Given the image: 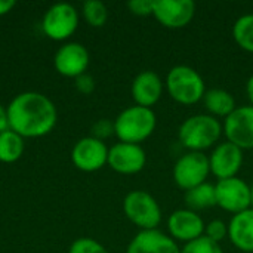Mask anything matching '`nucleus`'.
I'll list each match as a JSON object with an SVG mask.
<instances>
[{"label": "nucleus", "instance_id": "nucleus-1", "mask_svg": "<svg viewBox=\"0 0 253 253\" xmlns=\"http://www.w3.org/2000/svg\"><path fill=\"white\" fill-rule=\"evenodd\" d=\"M9 129L22 138H39L47 135L58 122L55 104L40 92H22L9 105Z\"/></svg>", "mask_w": 253, "mask_h": 253}, {"label": "nucleus", "instance_id": "nucleus-2", "mask_svg": "<svg viewBox=\"0 0 253 253\" xmlns=\"http://www.w3.org/2000/svg\"><path fill=\"white\" fill-rule=\"evenodd\" d=\"M222 125L211 114H196L182 122L178 130L179 142L190 151H205L222 135Z\"/></svg>", "mask_w": 253, "mask_h": 253}, {"label": "nucleus", "instance_id": "nucleus-3", "mask_svg": "<svg viewBox=\"0 0 253 253\" xmlns=\"http://www.w3.org/2000/svg\"><path fill=\"white\" fill-rule=\"evenodd\" d=\"M157 126L156 113L151 108L133 105L123 110L114 120V133L120 142L138 144L151 136Z\"/></svg>", "mask_w": 253, "mask_h": 253}, {"label": "nucleus", "instance_id": "nucleus-4", "mask_svg": "<svg viewBox=\"0 0 253 253\" xmlns=\"http://www.w3.org/2000/svg\"><path fill=\"white\" fill-rule=\"evenodd\" d=\"M166 89L176 102L193 105L203 99L206 93V83L193 67L175 65L166 76Z\"/></svg>", "mask_w": 253, "mask_h": 253}, {"label": "nucleus", "instance_id": "nucleus-5", "mask_svg": "<svg viewBox=\"0 0 253 253\" xmlns=\"http://www.w3.org/2000/svg\"><path fill=\"white\" fill-rule=\"evenodd\" d=\"M123 212L133 225L141 228V231L157 230L162 221V209L157 200L144 190H133L126 194Z\"/></svg>", "mask_w": 253, "mask_h": 253}, {"label": "nucleus", "instance_id": "nucleus-6", "mask_svg": "<svg viewBox=\"0 0 253 253\" xmlns=\"http://www.w3.org/2000/svg\"><path fill=\"white\" fill-rule=\"evenodd\" d=\"M209 172V157L202 151H188L176 160L173 166V179L181 190L188 191L205 184Z\"/></svg>", "mask_w": 253, "mask_h": 253}, {"label": "nucleus", "instance_id": "nucleus-7", "mask_svg": "<svg viewBox=\"0 0 253 253\" xmlns=\"http://www.w3.org/2000/svg\"><path fill=\"white\" fill-rule=\"evenodd\" d=\"M79 25V12L77 9L70 3H55L52 4L43 19H42V28L43 33L56 42L68 39Z\"/></svg>", "mask_w": 253, "mask_h": 253}, {"label": "nucleus", "instance_id": "nucleus-8", "mask_svg": "<svg viewBox=\"0 0 253 253\" xmlns=\"http://www.w3.org/2000/svg\"><path fill=\"white\" fill-rule=\"evenodd\" d=\"M216 206L236 215L251 208V185L242 178L219 179L215 184Z\"/></svg>", "mask_w": 253, "mask_h": 253}, {"label": "nucleus", "instance_id": "nucleus-9", "mask_svg": "<svg viewBox=\"0 0 253 253\" xmlns=\"http://www.w3.org/2000/svg\"><path fill=\"white\" fill-rule=\"evenodd\" d=\"M222 130L228 142L242 150L253 148V105L236 107V110L225 117Z\"/></svg>", "mask_w": 253, "mask_h": 253}, {"label": "nucleus", "instance_id": "nucleus-10", "mask_svg": "<svg viewBox=\"0 0 253 253\" xmlns=\"http://www.w3.org/2000/svg\"><path fill=\"white\" fill-rule=\"evenodd\" d=\"M108 147L104 141L93 136L82 138L76 142L71 151L74 166L83 172H95L104 168L108 162Z\"/></svg>", "mask_w": 253, "mask_h": 253}, {"label": "nucleus", "instance_id": "nucleus-11", "mask_svg": "<svg viewBox=\"0 0 253 253\" xmlns=\"http://www.w3.org/2000/svg\"><path fill=\"white\" fill-rule=\"evenodd\" d=\"M147 154L138 144L117 142L108 150L107 165L122 175H135L145 168Z\"/></svg>", "mask_w": 253, "mask_h": 253}, {"label": "nucleus", "instance_id": "nucleus-12", "mask_svg": "<svg viewBox=\"0 0 253 253\" xmlns=\"http://www.w3.org/2000/svg\"><path fill=\"white\" fill-rule=\"evenodd\" d=\"M196 15L193 0H154L153 16L168 28H182L191 22Z\"/></svg>", "mask_w": 253, "mask_h": 253}, {"label": "nucleus", "instance_id": "nucleus-13", "mask_svg": "<svg viewBox=\"0 0 253 253\" xmlns=\"http://www.w3.org/2000/svg\"><path fill=\"white\" fill-rule=\"evenodd\" d=\"M203 218L191 209H178L168 219V230L175 242L190 243L205 236Z\"/></svg>", "mask_w": 253, "mask_h": 253}, {"label": "nucleus", "instance_id": "nucleus-14", "mask_svg": "<svg viewBox=\"0 0 253 253\" xmlns=\"http://www.w3.org/2000/svg\"><path fill=\"white\" fill-rule=\"evenodd\" d=\"M53 65L61 76L77 79L84 74L89 67V52L82 43H65L56 50Z\"/></svg>", "mask_w": 253, "mask_h": 253}, {"label": "nucleus", "instance_id": "nucleus-15", "mask_svg": "<svg viewBox=\"0 0 253 253\" xmlns=\"http://www.w3.org/2000/svg\"><path fill=\"white\" fill-rule=\"evenodd\" d=\"M209 165L218 181L234 178L243 166V150L228 141L218 144L209 157Z\"/></svg>", "mask_w": 253, "mask_h": 253}, {"label": "nucleus", "instance_id": "nucleus-16", "mask_svg": "<svg viewBox=\"0 0 253 253\" xmlns=\"http://www.w3.org/2000/svg\"><path fill=\"white\" fill-rule=\"evenodd\" d=\"M126 253H181L176 242L160 230L139 231L129 243Z\"/></svg>", "mask_w": 253, "mask_h": 253}, {"label": "nucleus", "instance_id": "nucleus-17", "mask_svg": "<svg viewBox=\"0 0 253 253\" xmlns=\"http://www.w3.org/2000/svg\"><path fill=\"white\" fill-rule=\"evenodd\" d=\"M130 92L136 105L151 108L162 98L163 82L157 73L151 70H145V71H141L133 79Z\"/></svg>", "mask_w": 253, "mask_h": 253}, {"label": "nucleus", "instance_id": "nucleus-18", "mask_svg": "<svg viewBox=\"0 0 253 253\" xmlns=\"http://www.w3.org/2000/svg\"><path fill=\"white\" fill-rule=\"evenodd\" d=\"M228 237L242 252H253V209L233 215L228 224Z\"/></svg>", "mask_w": 253, "mask_h": 253}, {"label": "nucleus", "instance_id": "nucleus-19", "mask_svg": "<svg viewBox=\"0 0 253 253\" xmlns=\"http://www.w3.org/2000/svg\"><path fill=\"white\" fill-rule=\"evenodd\" d=\"M205 107L213 117H227L236 110L234 96L225 89H209L203 96Z\"/></svg>", "mask_w": 253, "mask_h": 253}, {"label": "nucleus", "instance_id": "nucleus-20", "mask_svg": "<svg viewBox=\"0 0 253 253\" xmlns=\"http://www.w3.org/2000/svg\"><path fill=\"white\" fill-rule=\"evenodd\" d=\"M185 205L194 212L216 206L215 185L211 182H205L185 191Z\"/></svg>", "mask_w": 253, "mask_h": 253}, {"label": "nucleus", "instance_id": "nucleus-21", "mask_svg": "<svg viewBox=\"0 0 253 253\" xmlns=\"http://www.w3.org/2000/svg\"><path fill=\"white\" fill-rule=\"evenodd\" d=\"M24 153V138L16 132L7 129L0 133V162L13 163L21 159Z\"/></svg>", "mask_w": 253, "mask_h": 253}, {"label": "nucleus", "instance_id": "nucleus-22", "mask_svg": "<svg viewBox=\"0 0 253 253\" xmlns=\"http://www.w3.org/2000/svg\"><path fill=\"white\" fill-rule=\"evenodd\" d=\"M233 36L243 50L253 53V13H246L237 18L233 25Z\"/></svg>", "mask_w": 253, "mask_h": 253}, {"label": "nucleus", "instance_id": "nucleus-23", "mask_svg": "<svg viewBox=\"0 0 253 253\" xmlns=\"http://www.w3.org/2000/svg\"><path fill=\"white\" fill-rule=\"evenodd\" d=\"M82 13L92 27H102L108 19V9L101 0H87L83 3Z\"/></svg>", "mask_w": 253, "mask_h": 253}, {"label": "nucleus", "instance_id": "nucleus-24", "mask_svg": "<svg viewBox=\"0 0 253 253\" xmlns=\"http://www.w3.org/2000/svg\"><path fill=\"white\" fill-rule=\"evenodd\" d=\"M181 253H224V251L221 249L219 243H215L206 236H202L200 239L184 245Z\"/></svg>", "mask_w": 253, "mask_h": 253}, {"label": "nucleus", "instance_id": "nucleus-25", "mask_svg": "<svg viewBox=\"0 0 253 253\" xmlns=\"http://www.w3.org/2000/svg\"><path fill=\"white\" fill-rule=\"evenodd\" d=\"M68 253H108V251L99 242L89 237H82L73 242Z\"/></svg>", "mask_w": 253, "mask_h": 253}, {"label": "nucleus", "instance_id": "nucleus-26", "mask_svg": "<svg viewBox=\"0 0 253 253\" xmlns=\"http://www.w3.org/2000/svg\"><path fill=\"white\" fill-rule=\"evenodd\" d=\"M205 236L209 240H212L215 243H219V242H222L228 236V225L224 221H221V219H213L209 224H206Z\"/></svg>", "mask_w": 253, "mask_h": 253}, {"label": "nucleus", "instance_id": "nucleus-27", "mask_svg": "<svg viewBox=\"0 0 253 253\" xmlns=\"http://www.w3.org/2000/svg\"><path fill=\"white\" fill-rule=\"evenodd\" d=\"M153 3L154 0H130L127 1V7L135 15L147 16V15H153Z\"/></svg>", "mask_w": 253, "mask_h": 253}, {"label": "nucleus", "instance_id": "nucleus-28", "mask_svg": "<svg viewBox=\"0 0 253 253\" xmlns=\"http://www.w3.org/2000/svg\"><path fill=\"white\" fill-rule=\"evenodd\" d=\"M113 133H114V123H111L108 120H99L92 127V136L96 139H101V141L108 138Z\"/></svg>", "mask_w": 253, "mask_h": 253}, {"label": "nucleus", "instance_id": "nucleus-29", "mask_svg": "<svg viewBox=\"0 0 253 253\" xmlns=\"http://www.w3.org/2000/svg\"><path fill=\"white\" fill-rule=\"evenodd\" d=\"M76 87H77V90H79L80 93L89 95V93H92L93 89H95V80H93L92 76H89V74L84 73V74H82V76H79V77L76 79Z\"/></svg>", "mask_w": 253, "mask_h": 253}, {"label": "nucleus", "instance_id": "nucleus-30", "mask_svg": "<svg viewBox=\"0 0 253 253\" xmlns=\"http://www.w3.org/2000/svg\"><path fill=\"white\" fill-rule=\"evenodd\" d=\"M9 129V120H7V110L0 104V133Z\"/></svg>", "mask_w": 253, "mask_h": 253}, {"label": "nucleus", "instance_id": "nucleus-31", "mask_svg": "<svg viewBox=\"0 0 253 253\" xmlns=\"http://www.w3.org/2000/svg\"><path fill=\"white\" fill-rule=\"evenodd\" d=\"M15 1L13 0H0V16L9 13L13 7H15Z\"/></svg>", "mask_w": 253, "mask_h": 253}, {"label": "nucleus", "instance_id": "nucleus-32", "mask_svg": "<svg viewBox=\"0 0 253 253\" xmlns=\"http://www.w3.org/2000/svg\"><path fill=\"white\" fill-rule=\"evenodd\" d=\"M246 93H248V98L251 101V105H253V74L249 77V80L246 83Z\"/></svg>", "mask_w": 253, "mask_h": 253}, {"label": "nucleus", "instance_id": "nucleus-33", "mask_svg": "<svg viewBox=\"0 0 253 253\" xmlns=\"http://www.w3.org/2000/svg\"><path fill=\"white\" fill-rule=\"evenodd\" d=\"M251 208L253 209V184L251 185Z\"/></svg>", "mask_w": 253, "mask_h": 253}]
</instances>
